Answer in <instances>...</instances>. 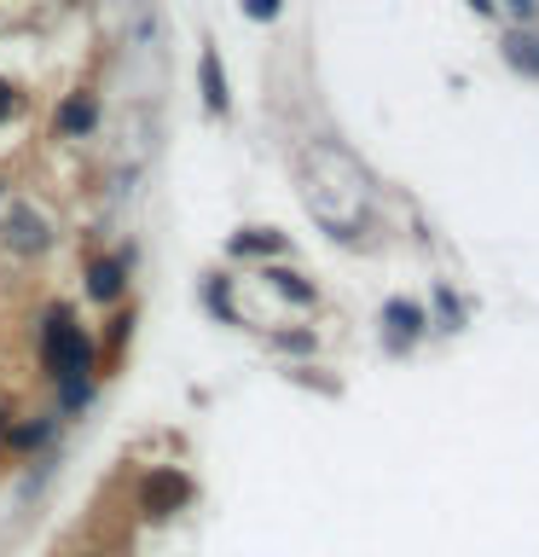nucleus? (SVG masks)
<instances>
[{"label":"nucleus","mask_w":539,"mask_h":557,"mask_svg":"<svg viewBox=\"0 0 539 557\" xmlns=\"http://www.w3.org/2000/svg\"><path fill=\"white\" fill-rule=\"evenodd\" d=\"M47 366L64 383L70 400L87 395V372H93V343L82 337V325L70 313H47Z\"/></svg>","instance_id":"nucleus-1"},{"label":"nucleus","mask_w":539,"mask_h":557,"mask_svg":"<svg viewBox=\"0 0 539 557\" xmlns=\"http://www.w3.org/2000/svg\"><path fill=\"white\" fill-rule=\"evenodd\" d=\"M87 290H93L99 302H111L122 290V261H93V268H87Z\"/></svg>","instance_id":"nucleus-2"},{"label":"nucleus","mask_w":539,"mask_h":557,"mask_svg":"<svg viewBox=\"0 0 539 557\" xmlns=\"http://www.w3.org/2000/svg\"><path fill=\"white\" fill-rule=\"evenodd\" d=\"M180 499H186V476H156V482L146 487V505H151L156 517H163L168 505H180Z\"/></svg>","instance_id":"nucleus-3"},{"label":"nucleus","mask_w":539,"mask_h":557,"mask_svg":"<svg viewBox=\"0 0 539 557\" xmlns=\"http://www.w3.org/2000/svg\"><path fill=\"white\" fill-rule=\"evenodd\" d=\"M59 128L64 134H87V128H93V99H70L59 111Z\"/></svg>","instance_id":"nucleus-4"},{"label":"nucleus","mask_w":539,"mask_h":557,"mask_svg":"<svg viewBox=\"0 0 539 557\" xmlns=\"http://www.w3.org/2000/svg\"><path fill=\"white\" fill-rule=\"evenodd\" d=\"M203 87H209V104L226 111V82H221V59H215V52H203Z\"/></svg>","instance_id":"nucleus-5"},{"label":"nucleus","mask_w":539,"mask_h":557,"mask_svg":"<svg viewBox=\"0 0 539 557\" xmlns=\"http://www.w3.org/2000/svg\"><path fill=\"white\" fill-rule=\"evenodd\" d=\"M17 244H24V250H41V221H35V215H24V209H17Z\"/></svg>","instance_id":"nucleus-6"},{"label":"nucleus","mask_w":539,"mask_h":557,"mask_svg":"<svg viewBox=\"0 0 539 557\" xmlns=\"http://www.w3.org/2000/svg\"><path fill=\"white\" fill-rule=\"evenodd\" d=\"M511 59L528 64V70H539V41H522V35H516V41H511Z\"/></svg>","instance_id":"nucleus-7"},{"label":"nucleus","mask_w":539,"mask_h":557,"mask_svg":"<svg viewBox=\"0 0 539 557\" xmlns=\"http://www.w3.org/2000/svg\"><path fill=\"white\" fill-rule=\"evenodd\" d=\"M389 320H394V331H417V308L394 302V308H389Z\"/></svg>","instance_id":"nucleus-8"},{"label":"nucleus","mask_w":539,"mask_h":557,"mask_svg":"<svg viewBox=\"0 0 539 557\" xmlns=\"http://www.w3.org/2000/svg\"><path fill=\"white\" fill-rule=\"evenodd\" d=\"M12 111H17V87H12L7 76H0V122H7Z\"/></svg>","instance_id":"nucleus-9"},{"label":"nucleus","mask_w":539,"mask_h":557,"mask_svg":"<svg viewBox=\"0 0 539 557\" xmlns=\"http://www.w3.org/2000/svg\"><path fill=\"white\" fill-rule=\"evenodd\" d=\"M243 12L250 17H278V0H243Z\"/></svg>","instance_id":"nucleus-10"}]
</instances>
